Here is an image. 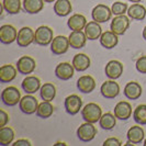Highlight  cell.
Instances as JSON below:
<instances>
[{
    "mask_svg": "<svg viewBox=\"0 0 146 146\" xmlns=\"http://www.w3.org/2000/svg\"><path fill=\"white\" fill-rule=\"evenodd\" d=\"M136 70L141 74H146V55L141 56L136 60Z\"/></svg>",
    "mask_w": 146,
    "mask_h": 146,
    "instance_id": "obj_37",
    "label": "cell"
},
{
    "mask_svg": "<svg viewBox=\"0 0 146 146\" xmlns=\"http://www.w3.org/2000/svg\"><path fill=\"white\" fill-rule=\"evenodd\" d=\"M35 38V32L30 27H23L18 32L17 43L20 47H27L34 42Z\"/></svg>",
    "mask_w": 146,
    "mask_h": 146,
    "instance_id": "obj_9",
    "label": "cell"
},
{
    "mask_svg": "<svg viewBox=\"0 0 146 146\" xmlns=\"http://www.w3.org/2000/svg\"><path fill=\"white\" fill-rule=\"evenodd\" d=\"M76 69L74 68L73 64L69 63H60L55 68V75L60 80H69L74 76V72Z\"/></svg>",
    "mask_w": 146,
    "mask_h": 146,
    "instance_id": "obj_16",
    "label": "cell"
},
{
    "mask_svg": "<svg viewBox=\"0 0 146 146\" xmlns=\"http://www.w3.org/2000/svg\"><path fill=\"white\" fill-rule=\"evenodd\" d=\"M142 34H143V38L146 41V27L143 29V33H142Z\"/></svg>",
    "mask_w": 146,
    "mask_h": 146,
    "instance_id": "obj_41",
    "label": "cell"
},
{
    "mask_svg": "<svg viewBox=\"0 0 146 146\" xmlns=\"http://www.w3.org/2000/svg\"><path fill=\"white\" fill-rule=\"evenodd\" d=\"M68 40H69L70 47L78 50V48H82L86 45L87 36H86L85 32H82V31H73L69 34Z\"/></svg>",
    "mask_w": 146,
    "mask_h": 146,
    "instance_id": "obj_20",
    "label": "cell"
},
{
    "mask_svg": "<svg viewBox=\"0 0 146 146\" xmlns=\"http://www.w3.org/2000/svg\"><path fill=\"white\" fill-rule=\"evenodd\" d=\"M73 66L77 72H85L90 67V58L84 53L76 54L73 58Z\"/></svg>",
    "mask_w": 146,
    "mask_h": 146,
    "instance_id": "obj_26",
    "label": "cell"
},
{
    "mask_svg": "<svg viewBox=\"0 0 146 146\" xmlns=\"http://www.w3.org/2000/svg\"><path fill=\"white\" fill-rule=\"evenodd\" d=\"M65 110L66 112L70 115H76L79 111L81 110L82 107V100L79 96L77 95H70L68 96L65 99Z\"/></svg>",
    "mask_w": 146,
    "mask_h": 146,
    "instance_id": "obj_11",
    "label": "cell"
},
{
    "mask_svg": "<svg viewBox=\"0 0 146 146\" xmlns=\"http://www.w3.org/2000/svg\"><path fill=\"white\" fill-rule=\"evenodd\" d=\"M144 136H145L144 130L142 129V126H139V124L130 127L126 134L127 139L131 141L133 144H141L144 139Z\"/></svg>",
    "mask_w": 146,
    "mask_h": 146,
    "instance_id": "obj_27",
    "label": "cell"
},
{
    "mask_svg": "<svg viewBox=\"0 0 146 146\" xmlns=\"http://www.w3.org/2000/svg\"><path fill=\"white\" fill-rule=\"evenodd\" d=\"M15 139V131L10 126L0 127V145H9L12 144Z\"/></svg>",
    "mask_w": 146,
    "mask_h": 146,
    "instance_id": "obj_31",
    "label": "cell"
},
{
    "mask_svg": "<svg viewBox=\"0 0 146 146\" xmlns=\"http://www.w3.org/2000/svg\"><path fill=\"white\" fill-rule=\"evenodd\" d=\"M9 122V114L5 110H0V127L6 126Z\"/></svg>",
    "mask_w": 146,
    "mask_h": 146,
    "instance_id": "obj_39",
    "label": "cell"
},
{
    "mask_svg": "<svg viewBox=\"0 0 146 146\" xmlns=\"http://www.w3.org/2000/svg\"><path fill=\"white\" fill-rule=\"evenodd\" d=\"M97 133H98V131H97V127L94 125V123L85 122L84 124H81L78 127L77 136L81 142H90L95 139Z\"/></svg>",
    "mask_w": 146,
    "mask_h": 146,
    "instance_id": "obj_7",
    "label": "cell"
},
{
    "mask_svg": "<svg viewBox=\"0 0 146 146\" xmlns=\"http://www.w3.org/2000/svg\"><path fill=\"white\" fill-rule=\"evenodd\" d=\"M40 95L43 101H52L56 97V87L52 82H45L40 89Z\"/></svg>",
    "mask_w": 146,
    "mask_h": 146,
    "instance_id": "obj_30",
    "label": "cell"
},
{
    "mask_svg": "<svg viewBox=\"0 0 146 146\" xmlns=\"http://www.w3.org/2000/svg\"><path fill=\"white\" fill-rule=\"evenodd\" d=\"M100 91L106 99H114L120 94V86L114 81V79L107 80L101 85Z\"/></svg>",
    "mask_w": 146,
    "mask_h": 146,
    "instance_id": "obj_13",
    "label": "cell"
},
{
    "mask_svg": "<svg viewBox=\"0 0 146 146\" xmlns=\"http://www.w3.org/2000/svg\"><path fill=\"white\" fill-rule=\"evenodd\" d=\"M53 112H54V107L51 101H43L38 104L36 115L41 119H48L50 117H52Z\"/></svg>",
    "mask_w": 146,
    "mask_h": 146,
    "instance_id": "obj_33",
    "label": "cell"
},
{
    "mask_svg": "<svg viewBox=\"0 0 146 146\" xmlns=\"http://www.w3.org/2000/svg\"><path fill=\"white\" fill-rule=\"evenodd\" d=\"M54 38L53 30L47 25H41L35 30V38L34 43L41 46H47L52 43Z\"/></svg>",
    "mask_w": 146,
    "mask_h": 146,
    "instance_id": "obj_3",
    "label": "cell"
},
{
    "mask_svg": "<svg viewBox=\"0 0 146 146\" xmlns=\"http://www.w3.org/2000/svg\"><path fill=\"white\" fill-rule=\"evenodd\" d=\"M119 35H117L115 33H113L112 31H106L103 32L100 36V44L102 45L104 48L107 50H111L113 47H115L119 43Z\"/></svg>",
    "mask_w": 146,
    "mask_h": 146,
    "instance_id": "obj_24",
    "label": "cell"
},
{
    "mask_svg": "<svg viewBox=\"0 0 146 146\" xmlns=\"http://www.w3.org/2000/svg\"><path fill=\"white\" fill-rule=\"evenodd\" d=\"M114 115L117 119L126 121L132 117V106L127 101H120L114 107Z\"/></svg>",
    "mask_w": 146,
    "mask_h": 146,
    "instance_id": "obj_15",
    "label": "cell"
},
{
    "mask_svg": "<svg viewBox=\"0 0 146 146\" xmlns=\"http://www.w3.org/2000/svg\"><path fill=\"white\" fill-rule=\"evenodd\" d=\"M85 34L88 40H91V41L100 38L101 34H102V29H101L99 22L95 21V20L88 22L86 28H85Z\"/></svg>",
    "mask_w": 146,
    "mask_h": 146,
    "instance_id": "obj_23",
    "label": "cell"
},
{
    "mask_svg": "<svg viewBox=\"0 0 146 146\" xmlns=\"http://www.w3.org/2000/svg\"><path fill=\"white\" fill-rule=\"evenodd\" d=\"M35 68H36V62L33 57L25 55V56H21L18 59L17 69H18V73H20L21 75L32 74L35 70Z\"/></svg>",
    "mask_w": 146,
    "mask_h": 146,
    "instance_id": "obj_6",
    "label": "cell"
},
{
    "mask_svg": "<svg viewBox=\"0 0 146 146\" xmlns=\"http://www.w3.org/2000/svg\"><path fill=\"white\" fill-rule=\"evenodd\" d=\"M129 1H131L132 3H139V2H141L142 0H129Z\"/></svg>",
    "mask_w": 146,
    "mask_h": 146,
    "instance_id": "obj_42",
    "label": "cell"
},
{
    "mask_svg": "<svg viewBox=\"0 0 146 146\" xmlns=\"http://www.w3.org/2000/svg\"><path fill=\"white\" fill-rule=\"evenodd\" d=\"M127 5L125 2H122V1H115L112 7H111V10H112V13L114 15H125L127 12Z\"/></svg>",
    "mask_w": 146,
    "mask_h": 146,
    "instance_id": "obj_36",
    "label": "cell"
},
{
    "mask_svg": "<svg viewBox=\"0 0 146 146\" xmlns=\"http://www.w3.org/2000/svg\"><path fill=\"white\" fill-rule=\"evenodd\" d=\"M81 117L85 120V122H90L95 124L102 117V110L99 104L95 102L87 103L81 109Z\"/></svg>",
    "mask_w": 146,
    "mask_h": 146,
    "instance_id": "obj_1",
    "label": "cell"
},
{
    "mask_svg": "<svg viewBox=\"0 0 146 146\" xmlns=\"http://www.w3.org/2000/svg\"><path fill=\"white\" fill-rule=\"evenodd\" d=\"M67 25L73 31H82V30H85L86 25H87V19L85 18V15L76 13L68 19Z\"/></svg>",
    "mask_w": 146,
    "mask_h": 146,
    "instance_id": "obj_22",
    "label": "cell"
},
{
    "mask_svg": "<svg viewBox=\"0 0 146 146\" xmlns=\"http://www.w3.org/2000/svg\"><path fill=\"white\" fill-rule=\"evenodd\" d=\"M103 146H121L122 145V143H121V141L117 137H110V139H106L104 142H103Z\"/></svg>",
    "mask_w": 146,
    "mask_h": 146,
    "instance_id": "obj_38",
    "label": "cell"
},
{
    "mask_svg": "<svg viewBox=\"0 0 146 146\" xmlns=\"http://www.w3.org/2000/svg\"><path fill=\"white\" fill-rule=\"evenodd\" d=\"M143 145L146 146V139H145V141H144V144H143Z\"/></svg>",
    "mask_w": 146,
    "mask_h": 146,
    "instance_id": "obj_45",
    "label": "cell"
},
{
    "mask_svg": "<svg viewBox=\"0 0 146 146\" xmlns=\"http://www.w3.org/2000/svg\"><path fill=\"white\" fill-rule=\"evenodd\" d=\"M2 7L9 15H17L21 10V0H2Z\"/></svg>",
    "mask_w": 146,
    "mask_h": 146,
    "instance_id": "obj_34",
    "label": "cell"
},
{
    "mask_svg": "<svg viewBox=\"0 0 146 146\" xmlns=\"http://www.w3.org/2000/svg\"><path fill=\"white\" fill-rule=\"evenodd\" d=\"M133 119L139 125H146V104H139L133 111Z\"/></svg>",
    "mask_w": 146,
    "mask_h": 146,
    "instance_id": "obj_35",
    "label": "cell"
},
{
    "mask_svg": "<svg viewBox=\"0 0 146 146\" xmlns=\"http://www.w3.org/2000/svg\"><path fill=\"white\" fill-rule=\"evenodd\" d=\"M23 9L30 15H36L44 8V0H23Z\"/></svg>",
    "mask_w": 146,
    "mask_h": 146,
    "instance_id": "obj_29",
    "label": "cell"
},
{
    "mask_svg": "<svg viewBox=\"0 0 146 146\" xmlns=\"http://www.w3.org/2000/svg\"><path fill=\"white\" fill-rule=\"evenodd\" d=\"M18 31L11 24H3L0 28V41L3 44H11L17 41Z\"/></svg>",
    "mask_w": 146,
    "mask_h": 146,
    "instance_id": "obj_12",
    "label": "cell"
},
{
    "mask_svg": "<svg viewBox=\"0 0 146 146\" xmlns=\"http://www.w3.org/2000/svg\"><path fill=\"white\" fill-rule=\"evenodd\" d=\"M69 40L68 37L64 35H58V36L54 37L51 43V51L55 55H63L67 53L69 48Z\"/></svg>",
    "mask_w": 146,
    "mask_h": 146,
    "instance_id": "obj_10",
    "label": "cell"
},
{
    "mask_svg": "<svg viewBox=\"0 0 146 146\" xmlns=\"http://www.w3.org/2000/svg\"><path fill=\"white\" fill-rule=\"evenodd\" d=\"M112 10L110 9L108 6L106 5H97L91 12V17L95 21L99 22V23H104V22L109 21L112 17Z\"/></svg>",
    "mask_w": 146,
    "mask_h": 146,
    "instance_id": "obj_8",
    "label": "cell"
},
{
    "mask_svg": "<svg viewBox=\"0 0 146 146\" xmlns=\"http://www.w3.org/2000/svg\"><path fill=\"white\" fill-rule=\"evenodd\" d=\"M130 27V18L125 15H117L110 24V29L117 35H123Z\"/></svg>",
    "mask_w": 146,
    "mask_h": 146,
    "instance_id": "obj_4",
    "label": "cell"
},
{
    "mask_svg": "<svg viewBox=\"0 0 146 146\" xmlns=\"http://www.w3.org/2000/svg\"><path fill=\"white\" fill-rule=\"evenodd\" d=\"M55 145H66V144H65V143H59V142H58V143H56Z\"/></svg>",
    "mask_w": 146,
    "mask_h": 146,
    "instance_id": "obj_44",
    "label": "cell"
},
{
    "mask_svg": "<svg viewBox=\"0 0 146 146\" xmlns=\"http://www.w3.org/2000/svg\"><path fill=\"white\" fill-rule=\"evenodd\" d=\"M31 145H32V144H31V142L27 139H18V141H15V143L12 144V146H31Z\"/></svg>",
    "mask_w": 146,
    "mask_h": 146,
    "instance_id": "obj_40",
    "label": "cell"
},
{
    "mask_svg": "<svg viewBox=\"0 0 146 146\" xmlns=\"http://www.w3.org/2000/svg\"><path fill=\"white\" fill-rule=\"evenodd\" d=\"M126 13H127V17L132 20L142 21L146 17V9L141 3H133L131 7H129Z\"/></svg>",
    "mask_w": 146,
    "mask_h": 146,
    "instance_id": "obj_25",
    "label": "cell"
},
{
    "mask_svg": "<svg viewBox=\"0 0 146 146\" xmlns=\"http://www.w3.org/2000/svg\"><path fill=\"white\" fill-rule=\"evenodd\" d=\"M22 89L30 95L35 94L41 89V80L40 78H37L36 76H28L27 78H24L21 84Z\"/></svg>",
    "mask_w": 146,
    "mask_h": 146,
    "instance_id": "obj_17",
    "label": "cell"
},
{
    "mask_svg": "<svg viewBox=\"0 0 146 146\" xmlns=\"http://www.w3.org/2000/svg\"><path fill=\"white\" fill-rule=\"evenodd\" d=\"M54 1H56V0H44V2H47V3H52Z\"/></svg>",
    "mask_w": 146,
    "mask_h": 146,
    "instance_id": "obj_43",
    "label": "cell"
},
{
    "mask_svg": "<svg viewBox=\"0 0 146 146\" xmlns=\"http://www.w3.org/2000/svg\"><path fill=\"white\" fill-rule=\"evenodd\" d=\"M18 69L13 65H2L0 67V81L2 84H7L11 81L17 77Z\"/></svg>",
    "mask_w": 146,
    "mask_h": 146,
    "instance_id": "obj_21",
    "label": "cell"
},
{
    "mask_svg": "<svg viewBox=\"0 0 146 146\" xmlns=\"http://www.w3.org/2000/svg\"><path fill=\"white\" fill-rule=\"evenodd\" d=\"M73 11V6L69 0H56L54 3V12L58 17H66Z\"/></svg>",
    "mask_w": 146,
    "mask_h": 146,
    "instance_id": "obj_28",
    "label": "cell"
},
{
    "mask_svg": "<svg viewBox=\"0 0 146 146\" xmlns=\"http://www.w3.org/2000/svg\"><path fill=\"white\" fill-rule=\"evenodd\" d=\"M77 88L79 89V91L84 94H90L95 90L96 88V80L92 76L85 75L81 76L80 78L77 80Z\"/></svg>",
    "mask_w": 146,
    "mask_h": 146,
    "instance_id": "obj_19",
    "label": "cell"
},
{
    "mask_svg": "<svg viewBox=\"0 0 146 146\" xmlns=\"http://www.w3.org/2000/svg\"><path fill=\"white\" fill-rule=\"evenodd\" d=\"M142 92H143L142 87H141V85H139V82H136V81L127 82L125 85L124 90H123L124 96L127 99H130V100H137L139 98H141Z\"/></svg>",
    "mask_w": 146,
    "mask_h": 146,
    "instance_id": "obj_18",
    "label": "cell"
},
{
    "mask_svg": "<svg viewBox=\"0 0 146 146\" xmlns=\"http://www.w3.org/2000/svg\"><path fill=\"white\" fill-rule=\"evenodd\" d=\"M99 124L103 130H112L117 124V117L110 112H107L100 117Z\"/></svg>",
    "mask_w": 146,
    "mask_h": 146,
    "instance_id": "obj_32",
    "label": "cell"
},
{
    "mask_svg": "<svg viewBox=\"0 0 146 146\" xmlns=\"http://www.w3.org/2000/svg\"><path fill=\"white\" fill-rule=\"evenodd\" d=\"M104 73L106 76L110 79H117L121 77V75L123 74V64L121 62H119L117 59L110 60L109 63L106 65L104 68Z\"/></svg>",
    "mask_w": 146,
    "mask_h": 146,
    "instance_id": "obj_14",
    "label": "cell"
},
{
    "mask_svg": "<svg viewBox=\"0 0 146 146\" xmlns=\"http://www.w3.org/2000/svg\"><path fill=\"white\" fill-rule=\"evenodd\" d=\"M38 104L40 103L37 102L36 98L29 94V95L24 96L23 98H21V100L19 102V108L24 114L30 115V114H33V113L36 112Z\"/></svg>",
    "mask_w": 146,
    "mask_h": 146,
    "instance_id": "obj_5",
    "label": "cell"
},
{
    "mask_svg": "<svg viewBox=\"0 0 146 146\" xmlns=\"http://www.w3.org/2000/svg\"><path fill=\"white\" fill-rule=\"evenodd\" d=\"M1 100L3 104H6L8 107H15V104L20 102L21 100V94L19 91V89L15 86H9L5 88L1 92Z\"/></svg>",
    "mask_w": 146,
    "mask_h": 146,
    "instance_id": "obj_2",
    "label": "cell"
}]
</instances>
